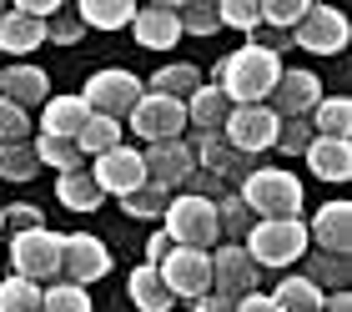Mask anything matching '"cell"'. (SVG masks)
Here are the masks:
<instances>
[{"label": "cell", "mask_w": 352, "mask_h": 312, "mask_svg": "<svg viewBox=\"0 0 352 312\" xmlns=\"http://www.w3.org/2000/svg\"><path fill=\"white\" fill-rule=\"evenodd\" d=\"M197 86H201V71L197 65H186V61H176V65H162V71L151 76V86L146 91H156V96H166V101H191L197 96Z\"/></svg>", "instance_id": "cell-26"}, {"label": "cell", "mask_w": 352, "mask_h": 312, "mask_svg": "<svg viewBox=\"0 0 352 312\" xmlns=\"http://www.w3.org/2000/svg\"><path fill=\"white\" fill-rule=\"evenodd\" d=\"M191 152H197V171L217 176V182H236V176H247V171H252V167H247L252 156L232 152V146L221 141V136H201V141H191Z\"/></svg>", "instance_id": "cell-19"}, {"label": "cell", "mask_w": 352, "mask_h": 312, "mask_svg": "<svg viewBox=\"0 0 352 312\" xmlns=\"http://www.w3.org/2000/svg\"><path fill=\"white\" fill-rule=\"evenodd\" d=\"M236 196L257 222H302V182L287 167H252Z\"/></svg>", "instance_id": "cell-2"}, {"label": "cell", "mask_w": 352, "mask_h": 312, "mask_svg": "<svg viewBox=\"0 0 352 312\" xmlns=\"http://www.w3.org/2000/svg\"><path fill=\"white\" fill-rule=\"evenodd\" d=\"M217 25H232V30H257L262 25V0H221L217 6Z\"/></svg>", "instance_id": "cell-39"}, {"label": "cell", "mask_w": 352, "mask_h": 312, "mask_svg": "<svg viewBox=\"0 0 352 312\" xmlns=\"http://www.w3.org/2000/svg\"><path fill=\"white\" fill-rule=\"evenodd\" d=\"M86 36V25H81V15H76V6H60L51 21H45V45H76Z\"/></svg>", "instance_id": "cell-41"}, {"label": "cell", "mask_w": 352, "mask_h": 312, "mask_svg": "<svg viewBox=\"0 0 352 312\" xmlns=\"http://www.w3.org/2000/svg\"><path fill=\"white\" fill-rule=\"evenodd\" d=\"M166 202H171V191H166V187H151V182H141L131 196H121L126 217H136V222H156V217H166Z\"/></svg>", "instance_id": "cell-34"}, {"label": "cell", "mask_w": 352, "mask_h": 312, "mask_svg": "<svg viewBox=\"0 0 352 312\" xmlns=\"http://www.w3.org/2000/svg\"><path fill=\"white\" fill-rule=\"evenodd\" d=\"M166 252H171V237H166V232H151V237H146V267H162Z\"/></svg>", "instance_id": "cell-45"}, {"label": "cell", "mask_w": 352, "mask_h": 312, "mask_svg": "<svg viewBox=\"0 0 352 312\" xmlns=\"http://www.w3.org/2000/svg\"><path fill=\"white\" fill-rule=\"evenodd\" d=\"M197 312H236V302H227V298H217V292H206V298L197 302Z\"/></svg>", "instance_id": "cell-47"}, {"label": "cell", "mask_w": 352, "mask_h": 312, "mask_svg": "<svg viewBox=\"0 0 352 312\" xmlns=\"http://www.w3.org/2000/svg\"><path fill=\"white\" fill-rule=\"evenodd\" d=\"M162 222H166L162 232L171 237V247L212 252L217 242H221V232H217V202H206V196H191V191L171 196V202H166V217H162Z\"/></svg>", "instance_id": "cell-3"}, {"label": "cell", "mask_w": 352, "mask_h": 312, "mask_svg": "<svg viewBox=\"0 0 352 312\" xmlns=\"http://www.w3.org/2000/svg\"><path fill=\"white\" fill-rule=\"evenodd\" d=\"M36 171H41V161H36V146L30 141L0 146V176H6V182H30Z\"/></svg>", "instance_id": "cell-35"}, {"label": "cell", "mask_w": 352, "mask_h": 312, "mask_svg": "<svg viewBox=\"0 0 352 312\" xmlns=\"http://www.w3.org/2000/svg\"><path fill=\"white\" fill-rule=\"evenodd\" d=\"M0 232H6V207H0Z\"/></svg>", "instance_id": "cell-49"}, {"label": "cell", "mask_w": 352, "mask_h": 312, "mask_svg": "<svg viewBox=\"0 0 352 312\" xmlns=\"http://www.w3.org/2000/svg\"><path fill=\"white\" fill-rule=\"evenodd\" d=\"M322 76H312V71H282L277 76V86H272L267 96V106H272V116L287 121V116H312V106L322 101Z\"/></svg>", "instance_id": "cell-15"}, {"label": "cell", "mask_w": 352, "mask_h": 312, "mask_svg": "<svg viewBox=\"0 0 352 312\" xmlns=\"http://www.w3.org/2000/svg\"><path fill=\"white\" fill-rule=\"evenodd\" d=\"M10 277H25V282H60V237L51 227H36V232H21L10 242Z\"/></svg>", "instance_id": "cell-6"}, {"label": "cell", "mask_w": 352, "mask_h": 312, "mask_svg": "<svg viewBox=\"0 0 352 312\" xmlns=\"http://www.w3.org/2000/svg\"><path fill=\"white\" fill-rule=\"evenodd\" d=\"M41 312H91V292L76 287V282L41 287Z\"/></svg>", "instance_id": "cell-36"}, {"label": "cell", "mask_w": 352, "mask_h": 312, "mask_svg": "<svg viewBox=\"0 0 352 312\" xmlns=\"http://www.w3.org/2000/svg\"><path fill=\"white\" fill-rule=\"evenodd\" d=\"M86 171H91V182L101 187V196H131L146 182V167H141L136 146H116V152L96 156V167H86Z\"/></svg>", "instance_id": "cell-14"}, {"label": "cell", "mask_w": 352, "mask_h": 312, "mask_svg": "<svg viewBox=\"0 0 352 312\" xmlns=\"http://www.w3.org/2000/svg\"><path fill=\"white\" fill-rule=\"evenodd\" d=\"M126 292H131V302L141 307V312H171L176 307V298L166 292V282H162V272L156 267H131V277H126Z\"/></svg>", "instance_id": "cell-25"}, {"label": "cell", "mask_w": 352, "mask_h": 312, "mask_svg": "<svg viewBox=\"0 0 352 312\" xmlns=\"http://www.w3.org/2000/svg\"><path fill=\"white\" fill-rule=\"evenodd\" d=\"M247 257L262 267H292L297 257H307V222H252L242 237Z\"/></svg>", "instance_id": "cell-4"}, {"label": "cell", "mask_w": 352, "mask_h": 312, "mask_svg": "<svg viewBox=\"0 0 352 312\" xmlns=\"http://www.w3.org/2000/svg\"><path fill=\"white\" fill-rule=\"evenodd\" d=\"M131 36H136V45H146V51H171V45L182 41L176 10H171V6H136Z\"/></svg>", "instance_id": "cell-18"}, {"label": "cell", "mask_w": 352, "mask_h": 312, "mask_svg": "<svg viewBox=\"0 0 352 312\" xmlns=\"http://www.w3.org/2000/svg\"><path fill=\"white\" fill-rule=\"evenodd\" d=\"M307 167L317 182H347L352 176V141H327V136H312L307 152Z\"/></svg>", "instance_id": "cell-23"}, {"label": "cell", "mask_w": 352, "mask_h": 312, "mask_svg": "<svg viewBox=\"0 0 352 312\" xmlns=\"http://www.w3.org/2000/svg\"><path fill=\"white\" fill-rule=\"evenodd\" d=\"M307 242L317 252L347 257V247H352V207L347 202H322L317 217H312V227H307Z\"/></svg>", "instance_id": "cell-17"}, {"label": "cell", "mask_w": 352, "mask_h": 312, "mask_svg": "<svg viewBox=\"0 0 352 312\" xmlns=\"http://www.w3.org/2000/svg\"><path fill=\"white\" fill-rule=\"evenodd\" d=\"M252 222H257V217L247 211V202H242L236 191H221V196H217V232L227 237V242H242V237L252 232Z\"/></svg>", "instance_id": "cell-32"}, {"label": "cell", "mask_w": 352, "mask_h": 312, "mask_svg": "<svg viewBox=\"0 0 352 312\" xmlns=\"http://www.w3.org/2000/svg\"><path fill=\"white\" fill-rule=\"evenodd\" d=\"M6 227H15V237L21 232H36V227H45V217H41V207H6Z\"/></svg>", "instance_id": "cell-44"}, {"label": "cell", "mask_w": 352, "mask_h": 312, "mask_svg": "<svg viewBox=\"0 0 352 312\" xmlns=\"http://www.w3.org/2000/svg\"><path fill=\"white\" fill-rule=\"evenodd\" d=\"M227 116H232V101L217 86H197V96L186 101V126H197V141L201 136H221Z\"/></svg>", "instance_id": "cell-22"}, {"label": "cell", "mask_w": 352, "mask_h": 312, "mask_svg": "<svg viewBox=\"0 0 352 312\" xmlns=\"http://www.w3.org/2000/svg\"><path fill=\"white\" fill-rule=\"evenodd\" d=\"M76 15H81V25H96V30H126L136 6L131 0H81Z\"/></svg>", "instance_id": "cell-28"}, {"label": "cell", "mask_w": 352, "mask_h": 312, "mask_svg": "<svg viewBox=\"0 0 352 312\" xmlns=\"http://www.w3.org/2000/svg\"><path fill=\"white\" fill-rule=\"evenodd\" d=\"M277 152H287V156H302L312 146V126H307V116H287V121H277Z\"/></svg>", "instance_id": "cell-42"}, {"label": "cell", "mask_w": 352, "mask_h": 312, "mask_svg": "<svg viewBox=\"0 0 352 312\" xmlns=\"http://www.w3.org/2000/svg\"><path fill=\"white\" fill-rule=\"evenodd\" d=\"M121 146V121H106V116H91L86 126H81V136H76V152L81 156H106V152H116Z\"/></svg>", "instance_id": "cell-31"}, {"label": "cell", "mask_w": 352, "mask_h": 312, "mask_svg": "<svg viewBox=\"0 0 352 312\" xmlns=\"http://www.w3.org/2000/svg\"><path fill=\"white\" fill-rule=\"evenodd\" d=\"M41 45H45V25L41 21H30V15H21V10L0 15V56L25 61L30 51H41Z\"/></svg>", "instance_id": "cell-21"}, {"label": "cell", "mask_w": 352, "mask_h": 312, "mask_svg": "<svg viewBox=\"0 0 352 312\" xmlns=\"http://www.w3.org/2000/svg\"><path fill=\"white\" fill-rule=\"evenodd\" d=\"M176 10V25L186 30V36H217V6H206V0H186V6H171Z\"/></svg>", "instance_id": "cell-37"}, {"label": "cell", "mask_w": 352, "mask_h": 312, "mask_svg": "<svg viewBox=\"0 0 352 312\" xmlns=\"http://www.w3.org/2000/svg\"><path fill=\"white\" fill-rule=\"evenodd\" d=\"M212 292L227 302H242L247 292H257V262L247 257L242 242H221L212 252Z\"/></svg>", "instance_id": "cell-11"}, {"label": "cell", "mask_w": 352, "mask_h": 312, "mask_svg": "<svg viewBox=\"0 0 352 312\" xmlns=\"http://www.w3.org/2000/svg\"><path fill=\"white\" fill-rule=\"evenodd\" d=\"M15 141H30V116L21 106L0 101V146H15Z\"/></svg>", "instance_id": "cell-43"}, {"label": "cell", "mask_w": 352, "mask_h": 312, "mask_svg": "<svg viewBox=\"0 0 352 312\" xmlns=\"http://www.w3.org/2000/svg\"><path fill=\"white\" fill-rule=\"evenodd\" d=\"M352 36V25H347V15L338 6H307V15L292 25V45H302V51H312V56H338L342 45Z\"/></svg>", "instance_id": "cell-8"}, {"label": "cell", "mask_w": 352, "mask_h": 312, "mask_svg": "<svg viewBox=\"0 0 352 312\" xmlns=\"http://www.w3.org/2000/svg\"><path fill=\"white\" fill-rule=\"evenodd\" d=\"M0 15H6V6H0Z\"/></svg>", "instance_id": "cell-50"}, {"label": "cell", "mask_w": 352, "mask_h": 312, "mask_svg": "<svg viewBox=\"0 0 352 312\" xmlns=\"http://www.w3.org/2000/svg\"><path fill=\"white\" fill-rule=\"evenodd\" d=\"M221 141H227L232 152H242V156L267 152V146L277 141V116H272V106H232L227 126H221Z\"/></svg>", "instance_id": "cell-12"}, {"label": "cell", "mask_w": 352, "mask_h": 312, "mask_svg": "<svg viewBox=\"0 0 352 312\" xmlns=\"http://www.w3.org/2000/svg\"><path fill=\"white\" fill-rule=\"evenodd\" d=\"M236 312H282V307H277V302H272V298H267V292H247V298H242V302H236Z\"/></svg>", "instance_id": "cell-46"}, {"label": "cell", "mask_w": 352, "mask_h": 312, "mask_svg": "<svg viewBox=\"0 0 352 312\" xmlns=\"http://www.w3.org/2000/svg\"><path fill=\"white\" fill-rule=\"evenodd\" d=\"M0 101L21 106L25 116H30V106H45V101H51V76H45L41 65H30V61L0 65Z\"/></svg>", "instance_id": "cell-16"}, {"label": "cell", "mask_w": 352, "mask_h": 312, "mask_svg": "<svg viewBox=\"0 0 352 312\" xmlns=\"http://www.w3.org/2000/svg\"><path fill=\"white\" fill-rule=\"evenodd\" d=\"M162 282H166V292L176 302H201L206 292H212V252H191V247H171L166 252V262L162 267Z\"/></svg>", "instance_id": "cell-9"}, {"label": "cell", "mask_w": 352, "mask_h": 312, "mask_svg": "<svg viewBox=\"0 0 352 312\" xmlns=\"http://www.w3.org/2000/svg\"><path fill=\"white\" fill-rule=\"evenodd\" d=\"M131 131L146 146L156 141H182L186 136V106L182 101H166V96H156V91H141V101L131 106Z\"/></svg>", "instance_id": "cell-7"}, {"label": "cell", "mask_w": 352, "mask_h": 312, "mask_svg": "<svg viewBox=\"0 0 352 312\" xmlns=\"http://www.w3.org/2000/svg\"><path fill=\"white\" fill-rule=\"evenodd\" d=\"M322 312H352V298H347V292H327V298H322Z\"/></svg>", "instance_id": "cell-48"}, {"label": "cell", "mask_w": 352, "mask_h": 312, "mask_svg": "<svg viewBox=\"0 0 352 312\" xmlns=\"http://www.w3.org/2000/svg\"><path fill=\"white\" fill-rule=\"evenodd\" d=\"M287 71L277 51H267V45H236L232 56L217 61V91L227 96L232 106H267L272 86H277V76Z\"/></svg>", "instance_id": "cell-1"}, {"label": "cell", "mask_w": 352, "mask_h": 312, "mask_svg": "<svg viewBox=\"0 0 352 312\" xmlns=\"http://www.w3.org/2000/svg\"><path fill=\"white\" fill-rule=\"evenodd\" d=\"M312 136H327V141H352V101L347 96H322V101L312 106Z\"/></svg>", "instance_id": "cell-24"}, {"label": "cell", "mask_w": 352, "mask_h": 312, "mask_svg": "<svg viewBox=\"0 0 352 312\" xmlns=\"http://www.w3.org/2000/svg\"><path fill=\"white\" fill-rule=\"evenodd\" d=\"M141 76H131L126 65H106V71H96L86 81V91H81V101L91 116H106V121H121V116H131V106L141 101Z\"/></svg>", "instance_id": "cell-5"}, {"label": "cell", "mask_w": 352, "mask_h": 312, "mask_svg": "<svg viewBox=\"0 0 352 312\" xmlns=\"http://www.w3.org/2000/svg\"><path fill=\"white\" fill-rule=\"evenodd\" d=\"M141 167H146V182H151V187L176 191V187H186L191 171H197V152H191L186 136H182V141H156V146L141 152Z\"/></svg>", "instance_id": "cell-13"}, {"label": "cell", "mask_w": 352, "mask_h": 312, "mask_svg": "<svg viewBox=\"0 0 352 312\" xmlns=\"http://www.w3.org/2000/svg\"><path fill=\"white\" fill-rule=\"evenodd\" d=\"M307 277L312 287H322V292H347V257H332V252H312L307 257Z\"/></svg>", "instance_id": "cell-33"}, {"label": "cell", "mask_w": 352, "mask_h": 312, "mask_svg": "<svg viewBox=\"0 0 352 312\" xmlns=\"http://www.w3.org/2000/svg\"><path fill=\"white\" fill-rule=\"evenodd\" d=\"M302 15H307V0H262V25H272L277 36H292Z\"/></svg>", "instance_id": "cell-40"}, {"label": "cell", "mask_w": 352, "mask_h": 312, "mask_svg": "<svg viewBox=\"0 0 352 312\" xmlns=\"http://www.w3.org/2000/svg\"><path fill=\"white\" fill-rule=\"evenodd\" d=\"M322 298H327V292H322V287H312L302 272L282 277V282L272 287V302H277L282 312H322Z\"/></svg>", "instance_id": "cell-27"}, {"label": "cell", "mask_w": 352, "mask_h": 312, "mask_svg": "<svg viewBox=\"0 0 352 312\" xmlns=\"http://www.w3.org/2000/svg\"><path fill=\"white\" fill-rule=\"evenodd\" d=\"M106 272H111V252H106L101 237H91V232L60 237V282L91 287V282H101Z\"/></svg>", "instance_id": "cell-10"}, {"label": "cell", "mask_w": 352, "mask_h": 312, "mask_svg": "<svg viewBox=\"0 0 352 312\" xmlns=\"http://www.w3.org/2000/svg\"><path fill=\"white\" fill-rule=\"evenodd\" d=\"M56 202L71 207V211H96L106 196H101V187L91 182V171H71V176H60V182H56Z\"/></svg>", "instance_id": "cell-29"}, {"label": "cell", "mask_w": 352, "mask_h": 312, "mask_svg": "<svg viewBox=\"0 0 352 312\" xmlns=\"http://www.w3.org/2000/svg\"><path fill=\"white\" fill-rule=\"evenodd\" d=\"M0 312H41V287L25 277H6L0 282Z\"/></svg>", "instance_id": "cell-38"}, {"label": "cell", "mask_w": 352, "mask_h": 312, "mask_svg": "<svg viewBox=\"0 0 352 312\" xmlns=\"http://www.w3.org/2000/svg\"><path fill=\"white\" fill-rule=\"evenodd\" d=\"M86 121H91V111H86L81 96H51V101H45V111H41V136L76 141Z\"/></svg>", "instance_id": "cell-20"}, {"label": "cell", "mask_w": 352, "mask_h": 312, "mask_svg": "<svg viewBox=\"0 0 352 312\" xmlns=\"http://www.w3.org/2000/svg\"><path fill=\"white\" fill-rule=\"evenodd\" d=\"M30 146H36V161H41V167H56L60 176L86 171V156L76 152V141H60V136H36Z\"/></svg>", "instance_id": "cell-30"}]
</instances>
